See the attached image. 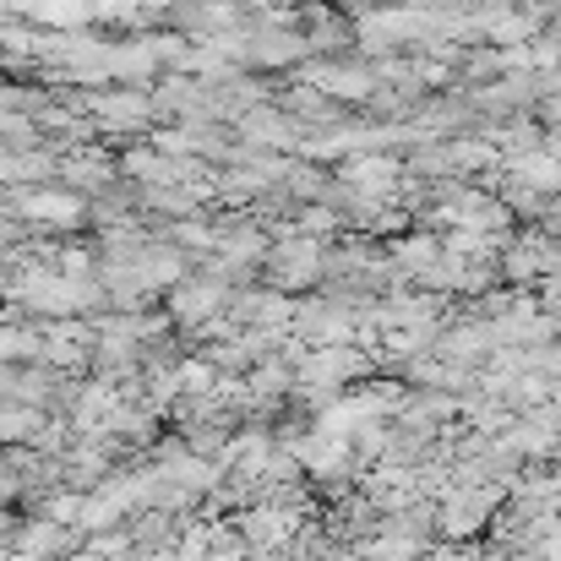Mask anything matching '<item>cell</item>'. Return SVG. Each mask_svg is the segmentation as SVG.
Instances as JSON below:
<instances>
[{"label": "cell", "instance_id": "12", "mask_svg": "<svg viewBox=\"0 0 561 561\" xmlns=\"http://www.w3.org/2000/svg\"><path fill=\"white\" fill-rule=\"evenodd\" d=\"M49 409H33V403H16V398H0V447H22L38 436Z\"/></svg>", "mask_w": 561, "mask_h": 561}, {"label": "cell", "instance_id": "8", "mask_svg": "<svg viewBox=\"0 0 561 561\" xmlns=\"http://www.w3.org/2000/svg\"><path fill=\"white\" fill-rule=\"evenodd\" d=\"M88 121L99 131H115V137H131V131H148L159 121V104L148 93H93L88 104Z\"/></svg>", "mask_w": 561, "mask_h": 561}, {"label": "cell", "instance_id": "14", "mask_svg": "<svg viewBox=\"0 0 561 561\" xmlns=\"http://www.w3.org/2000/svg\"><path fill=\"white\" fill-rule=\"evenodd\" d=\"M540 229H551V234L561 240V191L551 196V202H546V218H540Z\"/></svg>", "mask_w": 561, "mask_h": 561}, {"label": "cell", "instance_id": "7", "mask_svg": "<svg viewBox=\"0 0 561 561\" xmlns=\"http://www.w3.org/2000/svg\"><path fill=\"white\" fill-rule=\"evenodd\" d=\"M300 524H306V513H295L284 502H251V507L234 513V529L245 535L251 551H284L300 535Z\"/></svg>", "mask_w": 561, "mask_h": 561}, {"label": "cell", "instance_id": "1", "mask_svg": "<svg viewBox=\"0 0 561 561\" xmlns=\"http://www.w3.org/2000/svg\"><path fill=\"white\" fill-rule=\"evenodd\" d=\"M507 502V485H453L442 502H436V540H474L496 524Z\"/></svg>", "mask_w": 561, "mask_h": 561}, {"label": "cell", "instance_id": "4", "mask_svg": "<svg viewBox=\"0 0 561 561\" xmlns=\"http://www.w3.org/2000/svg\"><path fill=\"white\" fill-rule=\"evenodd\" d=\"M306 55H311V33L306 27H273V16L267 22H251L245 27V44H240V60L245 66H262V71H284V66H295Z\"/></svg>", "mask_w": 561, "mask_h": 561}, {"label": "cell", "instance_id": "3", "mask_svg": "<svg viewBox=\"0 0 561 561\" xmlns=\"http://www.w3.org/2000/svg\"><path fill=\"white\" fill-rule=\"evenodd\" d=\"M229 295H234V284L207 267V273H196V278L186 273L175 289H164V306H170V322H175V328L196 333L202 322H213V317L229 311Z\"/></svg>", "mask_w": 561, "mask_h": 561}, {"label": "cell", "instance_id": "2", "mask_svg": "<svg viewBox=\"0 0 561 561\" xmlns=\"http://www.w3.org/2000/svg\"><path fill=\"white\" fill-rule=\"evenodd\" d=\"M267 284L273 289H317L322 267H328V240L322 234H278V245L267 251Z\"/></svg>", "mask_w": 561, "mask_h": 561}, {"label": "cell", "instance_id": "9", "mask_svg": "<svg viewBox=\"0 0 561 561\" xmlns=\"http://www.w3.org/2000/svg\"><path fill=\"white\" fill-rule=\"evenodd\" d=\"M339 181L355 191H371V196H403V181H409V164L403 153H376V148H360L339 164Z\"/></svg>", "mask_w": 561, "mask_h": 561}, {"label": "cell", "instance_id": "10", "mask_svg": "<svg viewBox=\"0 0 561 561\" xmlns=\"http://www.w3.org/2000/svg\"><path fill=\"white\" fill-rule=\"evenodd\" d=\"M387 256H392V267H398L403 278H425V273L442 262V234H425V229L398 234V240L387 245Z\"/></svg>", "mask_w": 561, "mask_h": 561}, {"label": "cell", "instance_id": "11", "mask_svg": "<svg viewBox=\"0 0 561 561\" xmlns=\"http://www.w3.org/2000/svg\"><path fill=\"white\" fill-rule=\"evenodd\" d=\"M126 518H131V507H126L110 485H99V491H88V496H82L77 529H82V535H104V529H121Z\"/></svg>", "mask_w": 561, "mask_h": 561}, {"label": "cell", "instance_id": "13", "mask_svg": "<svg viewBox=\"0 0 561 561\" xmlns=\"http://www.w3.org/2000/svg\"><path fill=\"white\" fill-rule=\"evenodd\" d=\"M0 360H11V366L44 360V333H38V322H33V328H5V322H0Z\"/></svg>", "mask_w": 561, "mask_h": 561}, {"label": "cell", "instance_id": "5", "mask_svg": "<svg viewBox=\"0 0 561 561\" xmlns=\"http://www.w3.org/2000/svg\"><path fill=\"white\" fill-rule=\"evenodd\" d=\"M300 82L333 93L339 104H371L376 88H381V82H376V66H366V60H339V55L306 60V66H300Z\"/></svg>", "mask_w": 561, "mask_h": 561}, {"label": "cell", "instance_id": "6", "mask_svg": "<svg viewBox=\"0 0 561 561\" xmlns=\"http://www.w3.org/2000/svg\"><path fill=\"white\" fill-rule=\"evenodd\" d=\"M561 273V240L551 229H524V234H513V245L502 251V278L507 284H540V278H551Z\"/></svg>", "mask_w": 561, "mask_h": 561}]
</instances>
